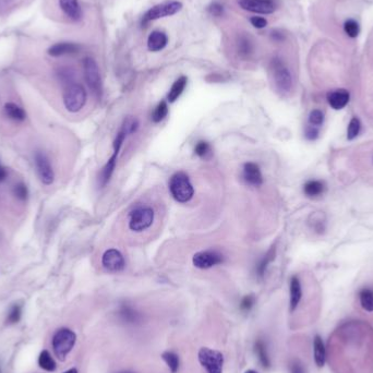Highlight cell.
I'll list each match as a JSON object with an SVG mask.
<instances>
[{
  "mask_svg": "<svg viewBox=\"0 0 373 373\" xmlns=\"http://www.w3.org/2000/svg\"><path fill=\"white\" fill-rule=\"evenodd\" d=\"M169 190L174 199L180 203L189 202L194 194L193 185L189 179V177L184 173H176L169 181Z\"/></svg>",
  "mask_w": 373,
  "mask_h": 373,
  "instance_id": "obj_1",
  "label": "cell"
},
{
  "mask_svg": "<svg viewBox=\"0 0 373 373\" xmlns=\"http://www.w3.org/2000/svg\"><path fill=\"white\" fill-rule=\"evenodd\" d=\"M77 340V335L75 332L69 329H61L54 335L53 338V348L55 355L58 359L64 360L68 354L72 351Z\"/></svg>",
  "mask_w": 373,
  "mask_h": 373,
  "instance_id": "obj_2",
  "label": "cell"
},
{
  "mask_svg": "<svg viewBox=\"0 0 373 373\" xmlns=\"http://www.w3.org/2000/svg\"><path fill=\"white\" fill-rule=\"evenodd\" d=\"M64 107L70 112H78L84 107L86 103V92L84 87L77 83L67 86L63 93Z\"/></svg>",
  "mask_w": 373,
  "mask_h": 373,
  "instance_id": "obj_3",
  "label": "cell"
},
{
  "mask_svg": "<svg viewBox=\"0 0 373 373\" xmlns=\"http://www.w3.org/2000/svg\"><path fill=\"white\" fill-rule=\"evenodd\" d=\"M198 358L200 363L202 364L207 373H222L223 372V364H224V357L222 353L211 349V348L203 347L201 348Z\"/></svg>",
  "mask_w": 373,
  "mask_h": 373,
  "instance_id": "obj_4",
  "label": "cell"
},
{
  "mask_svg": "<svg viewBox=\"0 0 373 373\" xmlns=\"http://www.w3.org/2000/svg\"><path fill=\"white\" fill-rule=\"evenodd\" d=\"M85 81L96 97L101 99L103 94V85L99 66L93 58H85L83 61Z\"/></svg>",
  "mask_w": 373,
  "mask_h": 373,
  "instance_id": "obj_5",
  "label": "cell"
},
{
  "mask_svg": "<svg viewBox=\"0 0 373 373\" xmlns=\"http://www.w3.org/2000/svg\"><path fill=\"white\" fill-rule=\"evenodd\" d=\"M272 72L273 78L279 91L287 93L293 87V77L289 69L286 67L279 58H275L272 61Z\"/></svg>",
  "mask_w": 373,
  "mask_h": 373,
  "instance_id": "obj_6",
  "label": "cell"
},
{
  "mask_svg": "<svg viewBox=\"0 0 373 373\" xmlns=\"http://www.w3.org/2000/svg\"><path fill=\"white\" fill-rule=\"evenodd\" d=\"M154 221V211L151 207H139L132 211L129 221V228L135 232H141L150 228Z\"/></svg>",
  "mask_w": 373,
  "mask_h": 373,
  "instance_id": "obj_7",
  "label": "cell"
},
{
  "mask_svg": "<svg viewBox=\"0 0 373 373\" xmlns=\"http://www.w3.org/2000/svg\"><path fill=\"white\" fill-rule=\"evenodd\" d=\"M182 9V4L179 2H169L154 6L153 8L144 14L142 23L145 24L153 20H157L160 18L170 17L179 12Z\"/></svg>",
  "mask_w": 373,
  "mask_h": 373,
  "instance_id": "obj_8",
  "label": "cell"
},
{
  "mask_svg": "<svg viewBox=\"0 0 373 373\" xmlns=\"http://www.w3.org/2000/svg\"><path fill=\"white\" fill-rule=\"evenodd\" d=\"M126 133L120 130L116 136L115 142H113V154L111 155V157L108 159V161L106 163V165L104 166L102 174H101V181H102V185H106L108 183V181L110 180V178L113 174V170L116 168V164H117V158H118V154L120 152L121 147H123L124 141L126 139Z\"/></svg>",
  "mask_w": 373,
  "mask_h": 373,
  "instance_id": "obj_9",
  "label": "cell"
},
{
  "mask_svg": "<svg viewBox=\"0 0 373 373\" xmlns=\"http://www.w3.org/2000/svg\"><path fill=\"white\" fill-rule=\"evenodd\" d=\"M224 261V258L216 251H201L193 255V265L201 270L211 269L217 264H221Z\"/></svg>",
  "mask_w": 373,
  "mask_h": 373,
  "instance_id": "obj_10",
  "label": "cell"
},
{
  "mask_svg": "<svg viewBox=\"0 0 373 373\" xmlns=\"http://www.w3.org/2000/svg\"><path fill=\"white\" fill-rule=\"evenodd\" d=\"M243 10L260 14H271L276 9L273 0H238Z\"/></svg>",
  "mask_w": 373,
  "mask_h": 373,
  "instance_id": "obj_11",
  "label": "cell"
},
{
  "mask_svg": "<svg viewBox=\"0 0 373 373\" xmlns=\"http://www.w3.org/2000/svg\"><path fill=\"white\" fill-rule=\"evenodd\" d=\"M35 165L37 168V173L40 180L44 184H52L55 179V174L53 167L48 160L47 156L42 152H37L35 154Z\"/></svg>",
  "mask_w": 373,
  "mask_h": 373,
  "instance_id": "obj_12",
  "label": "cell"
},
{
  "mask_svg": "<svg viewBox=\"0 0 373 373\" xmlns=\"http://www.w3.org/2000/svg\"><path fill=\"white\" fill-rule=\"evenodd\" d=\"M102 264L110 272H120L125 269V259L117 249H108L102 258Z\"/></svg>",
  "mask_w": 373,
  "mask_h": 373,
  "instance_id": "obj_13",
  "label": "cell"
},
{
  "mask_svg": "<svg viewBox=\"0 0 373 373\" xmlns=\"http://www.w3.org/2000/svg\"><path fill=\"white\" fill-rule=\"evenodd\" d=\"M242 177L243 180L246 181L249 185L252 186H260L263 183V177L262 173L255 163H246L243 165L242 170Z\"/></svg>",
  "mask_w": 373,
  "mask_h": 373,
  "instance_id": "obj_14",
  "label": "cell"
},
{
  "mask_svg": "<svg viewBox=\"0 0 373 373\" xmlns=\"http://www.w3.org/2000/svg\"><path fill=\"white\" fill-rule=\"evenodd\" d=\"M349 92L344 90V88H339V90L333 91L328 94V102L332 108L335 110L343 109L346 105L349 102Z\"/></svg>",
  "mask_w": 373,
  "mask_h": 373,
  "instance_id": "obj_15",
  "label": "cell"
},
{
  "mask_svg": "<svg viewBox=\"0 0 373 373\" xmlns=\"http://www.w3.org/2000/svg\"><path fill=\"white\" fill-rule=\"evenodd\" d=\"M59 5L62 11L71 20L79 21L82 18V9H81L78 0H59Z\"/></svg>",
  "mask_w": 373,
  "mask_h": 373,
  "instance_id": "obj_16",
  "label": "cell"
},
{
  "mask_svg": "<svg viewBox=\"0 0 373 373\" xmlns=\"http://www.w3.org/2000/svg\"><path fill=\"white\" fill-rule=\"evenodd\" d=\"M168 43V37L160 31H154L150 34L148 39V47L151 52H159L166 47Z\"/></svg>",
  "mask_w": 373,
  "mask_h": 373,
  "instance_id": "obj_17",
  "label": "cell"
},
{
  "mask_svg": "<svg viewBox=\"0 0 373 373\" xmlns=\"http://www.w3.org/2000/svg\"><path fill=\"white\" fill-rule=\"evenodd\" d=\"M80 50V45L76 43H57L53 45L50 50H48V54L53 57H59L63 55H70V54H76Z\"/></svg>",
  "mask_w": 373,
  "mask_h": 373,
  "instance_id": "obj_18",
  "label": "cell"
},
{
  "mask_svg": "<svg viewBox=\"0 0 373 373\" xmlns=\"http://www.w3.org/2000/svg\"><path fill=\"white\" fill-rule=\"evenodd\" d=\"M313 352H314V361L319 368H322L325 364L327 360V351L325 346L320 335H315L313 339Z\"/></svg>",
  "mask_w": 373,
  "mask_h": 373,
  "instance_id": "obj_19",
  "label": "cell"
},
{
  "mask_svg": "<svg viewBox=\"0 0 373 373\" xmlns=\"http://www.w3.org/2000/svg\"><path fill=\"white\" fill-rule=\"evenodd\" d=\"M302 297L301 284L298 277L294 276L290 279V311H295Z\"/></svg>",
  "mask_w": 373,
  "mask_h": 373,
  "instance_id": "obj_20",
  "label": "cell"
},
{
  "mask_svg": "<svg viewBox=\"0 0 373 373\" xmlns=\"http://www.w3.org/2000/svg\"><path fill=\"white\" fill-rule=\"evenodd\" d=\"M186 82H188V79L185 77H180L179 79L175 81V83L173 84L172 88H170V91L168 93V101L170 103H174L175 101H177L178 97L182 94L186 85Z\"/></svg>",
  "mask_w": 373,
  "mask_h": 373,
  "instance_id": "obj_21",
  "label": "cell"
},
{
  "mask_svg": "<svg viewBox=\"0 0 373 373\" xmlns=\"http://www.w3.org/2000/svg\"><path fill=\"white\" fill-rule=\"evenodd\" d=\"M5 112L6 115L12 120L15 121H23L27 117V113L20 106L14 103H8L5 105Z\"/></svg>",
  "mask_w": 373,
  "mask_h": 373,
  "instance_id": "obj_22",
  "label": "cell"
},
{
  "mask_svg": "<svg viewBox=\"0 0 373 373\" xmlns=\"http://www.w3.org/2000/svg\"><path fill=\"white\" fill-rule=\"evenodd\" d=\"M255 348V354L259 358V361L262 364L264 368H270L271 366V361H270V357L267 355V351H266V346L264 344V342L262 339L257 340V343L254 345Z\"/></svg>",
  "mask_w": 373,
  "mask_h": 373,
  "instance_id": "obj_23",
  "label": "cell"
},
{
  "mask_svg": "<svg viewBox=\"0 0 373 373\" xmlns=\"http://www.w3.org/2000/svg\"><path fill=\"white\" fill-rule=\"evenodd\" d=\"M324 189H325L324 183L319 180H310L304 185L305 193L308 197H311V198L320 196V194H322L324 192Z\"/></svg>",
  "mask_w": 373,
  "mask_h": 373,
  "instance_id": "obj_24",
  "label": "cell"
},
{
  "mask_svg": "<svg viewBox=\"0 0 373 373\" xmlns=\"http://www.w3.org/2000/svg\"><path fill=\"white\" fill-rule=\"evenodd\" d=\"M359 301L364 311L373 312V290L369 288L361 289L359 293Z\"/></svg>",
  "mask_w": 373,
  "mask_h": 373,
  "instance_id": "obj_25",
  "label": "cell"
},
{
  "mask_svg": "<svg viewBox=\"0 0 373 373\" xmlns=\"http://www.w3.org/2000/svg\"><path fill=\"white\" fill-rule=\"evenodd\" d=\"M38 364L40 368L48 372H53L56 370V362L53 359L51 354L47 351H43L42 353H40L39 358H38Z\"/></svg>",
  "mask_w": 373,
  "mask_h": 373,
  "instance_id": "obj_26",
  "label": "cell"
},
{
  "mask_svg": "<svg viewBox=\"0 0 373 373\" xmlns=\"http://www.w3.org/2000/svg\"><path fill=\"white\" fill-rule=\"evenodd\" d=\"M120 317L123 318L124 321H127L128 323H135L140 320V314L137 313L133 308L128 305H123L120 308Z\"/></svg>",
  "mask_w": 373,
  "mask_h": 373,
  "instance_id": "obj_27",
  "label": "cell"
},
{
  "mask_svg": "<svg viewBox=\"0 0 373 373\" xmlns=\"http://www.w3.org/2000/svg\"><path fill=\"white\" fill-rule=\"evenodd\" d=\"M275 258V248H271L269 252H267L264 258L262 259V260L260 261V263L258 264V267H257V273L260 277H263L264 274H265V271L267 269V266H269V264L274 260Z\"/></svg>",
  "mask_w": 373,
  "mask_h": 373,
  "instance_id": "obj_28",
  "label": "cell"
},
{
  "mask_svg": "<svg viewBox=\"0 0 373 373\" xmlns=\"http://www.w3.org/2000/svg\"><path fill=\"white\" fill-rule=\"evenodd\" d=\"M161 357H163L172 373H177L178 369H179V357L173 352H165Z\"/></svg>",
  "mask_w": 373,
  "mask_h": 373,
  "instance_id": "obj_29",
  "label": "cell"
},
{
  "mask_svg": "<svg viewBox=\"0 0 373 373\" xmlns=\"http://www.w3.org/2000/svg\"><path fill=\"white\" fill-rule=\"evenodd\" d=\"M168 115V105L165 101H161L154 110L152 119L154 123H160L161 120H164L165 117Z\"/></svg>",
  "mask_w": 373,
  "mask_h": 373,
  "instance_id": "obj_30",
  "label": "cell"
},
{
  "mask_svg": "<svg viewBox=\"0 0 373 373\" xmlns=\"http://www.w3.org/2000/svg\"><path fill=\"white\" fill-rule=\"evenodd\" d=\"M194 152H196V154L200 158L207 159L211 157V155H212V148H211L209 143H207L205 141H200L196 145Z\"/></svg>",
  "mask_w": 373,
  "mask_h": 373,
  "instance_id": "obj_31",
  "label": "cell"
},
{
  "mask_svg": "<svg viewBox=\"0 0 373 373\" xmlns=\"http://www.w3.org/2000/svg\"><path fill=\"white\" fill-rule=\"evenodd\" d=\"M344 30H345V33L352 37V38H355L359 35V32H360V27L358 22H357L356 20L354 19H349L347 20L344 24Z\"/></svg>",
  "mask_w": 373,
  "mask_h": 373,
  "instance_id": "obj_32",
  "label": "cell"
},
{
  "mask_svg": "<svg viewBox=\"0 0 373 373\" xmlns=\"http://www.w3.org/2000/svg\"><path fill=\"white\" fill-rule=\"evenodd\" d=\"M360 129H361V124H360V120L357 118V117H354L352 120L349 125H348V129H347V139L348 140H354L355 137L359 134L360 132Z\"/></svg>",
  "mask_w": 373,
  "mask_h": 373,
  "instance_id": "obj_33",
  "label": "cell"
},
{
  "mask_svg": "<svg viewBox=\"0 0 373 373\" xmlns=\"http://www.w3.org/2000/svg\"><path fill=\"white\" fill-rule=\"evenodd\" d=\"M21 314H22V309H21V306L19 305H14L10 311H9V314H8V318H7V323L8 324H15L18 323L21 319Z\"/></svg>",
  "mask_w": 373,
  "mask_h": 373,
  "instance_id": "obj_34",
  "label": "cell"
},
{
  "mask_svg": "<svg viewBox=\"0 0 373 373\" xmlns=\"http://www.w3.org/2000/svg\"><path fill=\"white\" fill-rule=\"evenodd\" d=\"M137 127H139V123H137V120L133 117H128L124 121V125H123V128H121V130H124L126 132V134L128 135V134H131V133L135 132Z\"/></svg>",
  "mask_w": 373,
  "mask_h": 373,
  "instance_id": "obj_35",
  "label": "cell"
},
{
  "mask_svg": "<svg viewBox=\"0 0 373 373\" xmlns=\"http://www.w3.org/2000/svg\"><path fill=\"white\" fill-rule=\"evenodd\" d=\"M324 121L323 112L319 109H314L310 112L309 115V125L314 127H320Z\"/></svg>",
  "mask_w": 373,
  "mask_h": 373,
  "instance_id": "obj_36",
  "label": "cell"
},
{
  "mask_svg": "<svg viewBox=\"0 0 373 373\" xmlns=\"http://www.w3.org/2000/svg\"><path fill=\"white\" fill-rule=\"evenodd\" d=\"M253 47L252 44L249 40V38L247 37H241L239 40V53L242 56H248L249 54H251L252 52Z\"/></svg>",
  "mask_w": 373,
  "mask_h": 373,
  "instance_id": "obj_37",
  "label": "cell"
},
{
  "mask_svg": "<svg viewBox=\"0 0 373 373\" xmlns=\"http://www.w3.org/2000/svg\"><path fill=\"white\" fill-rule=\"evenodd\" d=\"M254 304H255L254 296L253 295H248V296L242 298L241 304H240V308H241L242 311L248 312V311H250L251 309H252V307L254 306Z\"/></svg>",
  "mask_w": 373,
  "mask_h": 373,
  "instance_id": "obj_38",
  "label": "cell"
},
{
  "mask_svg": "<svg viewBox=\"0 0 373 373\" xmlns=\"http://www.w3.org/2000/svg\"><path fill=\"white\" fill-rule=\"evenodd\" d=\"M14 194L17 196L18 199L20 200H26L28 198V188L26 184L23 183H19L14 186Z\"/></svg>",
  "mask_w": 373,
  "mask_h": 373,
  "instance_id": "obj_39",
  "label": "cell"
},
{
  "mask_svg": "<svg viewBox=\"0 0 373 373\" xmlns=\"http://www.w3.org/2000/svg\"><path fill=\"white\" fill-rule=\"evenodd\" d=\"M208 12L214 17H222L224 14V7L218 3H213L208 7Z\"/></svg>",
  "mask_w": 373,
  "mask_h": 373,
  "instance_id": "obj_40",
  "label": "cell"
},
{
  "mask_svg": "<svg viewBox=\"0 0 373 373\" xmlns=\"http://www.w3.org/2000/svg\"><path fill=\"white\" fill-rule=\"evenodd\" d=\"M305 133H306V137H307L308 140L313 141V140H315L319 136V129H318V127H314V126L309 125V126H307Z\"/></svg>",
  "mask_w": 373,
  "mask_h": 373,
  "instance_id": "obj_41",
  "label": "cell"
},
{
  "mask_svg": "<svg viewBox=\"0 0 373 373\" xmlns=\"http://www.w3.org/2000/svg\"><path fill=\"white\" fill-rule=\"evenodd\" d=\"M289 370H290V373H306V370L302 366V363L299 360L291 361L290 366H289Z\"/></svg>",
  "mask_w": 373,
  "mask_h": 373,
  "instance_id": "obj_42",
  "label": "cell"
},
{
  "mask_svg": "<svg viewBox=\"0 0 373 373\" xmlns=\"http://www.w3.org/2000/svg\"><path fill=\"white\" fill-rule=\"evenodd\" d=\"M250 22L257 29H264L267 26V21L262 17H252L250 19Z\"/></svg>",
  "mask_w": 373,
  "mask_h": 373,
  "instance_id": "obj_43",
  "label": "cell"
},
{
  "mask_svg": "<svg viewBox=\"0 0 373 373\" xmlns=\"http://www.w3.org/2000/svg\"><path fill=\"white\" fill-rule=\"evenodd\" d=\"M272 38L274 40H276V42H282V40H284V38H285V36H284V34L282 33V32L274 31L272 33Z\"/></svg>",
  "mask_w": 373,
  "mask_h": 373,
  "instance_id": "obj_44",
  "label": "cell"
},
{
  "mask_svg": "<svg viewBox=\"0 0 373 373\" xmlns=\"http://www.w3.org/2000/svg\"><path fill=\"white\" fill-rule=\"evenodd\" d=\"M13 0H0V11L6 10L7 8H9L11 6Z\"/></svg>",
  "mask_w": 373,
  "mask_h": 373,
  "instance_id": "obj_45",
  "label": "cell"
},
{
  "mask_svg": "<svg viewBox=\"0 0 373 373\" xmlns=\"http://www.w3.org/2000/svg\"><path fill=\"white\" fill-rule=\"evenodd\" d=\"M6 178H7L6 169L2 165H0V181H4L6 179Z\"/></svg>",
  "mask_w": 373,
  "mask_h": 373,
  "instance_id": "obj_46",
  "label": "cell"
},
{
  "mask_svg": "<svg viewBox=\"0 0 373 373\" xmlns=\"http://www.w3.org/2000/svg\"><path fill=\"white\" fill-rule=\"evenodd\" d=\"M63 373H78V370L75 369V368H72V369H70V370H68L66 372H63Z\"/></svg>",
  "mask_w": 373,
  "mask_h": 373,
  "instance_id": "obj_47",
  "label": "cell"
},
{
  "mask_svg": "<svg viewBox=\"0 0 373 373\" xmlns=\"http://www.w3.org/2000/svg\"><path fill=\"white\" fill-rule=\"evenodd\" d=\"M246 373H258V372H255L254 370H248Z\"/></svg>",
  "mask_w": 373,
  "mask_h": 373,
  "instance_id": "obj_48",
  "label": "cell"
},
{
  "mask_svg": "<svg viewBox=\"0 0 373 373\" xmlns=\"http://www.w3.org/2000/svg\"><path fill=\"white\" fill-rule=\"evenodd\" d=\"M119 373H133V372H130V371H124V372H119Z\"/></svg>",
  "mask_w": 373,
  "mask_h": 373,
  "instance_id": "obj_49",
  "label": "cell"
},
{
  "mask_svg": "<svg viewBox=\"0 0 373 373\" xmlns=\"http://www.w3.org/2000/svg\"><path fill=\"white\" fill-rule=\"evenodd\" d=\"M0 373H2V369H0Z\"/></svg>",
  "mask_w": 373,
  "mask_h": 373,
  "instance_id": "obj_50",
  "label": "cell"
}]
</instances>
